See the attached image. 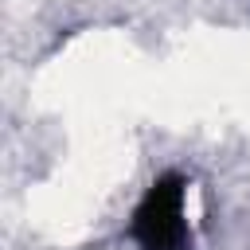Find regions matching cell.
<instances>
[{
	"label": "cell",
	"mask_w": 250,
	"mask_h": 250,
	"mask_svg": "<svg viewBox=\"0 0 250 250\" xmlns=\"http://www.w3.org/2000/svg\"><path fill=\"white\" fill-rule=\"evenodd\" d=\"M129 238L137 250H191L188 227V180L160 172L129 215Z\"/></svg>",
	"instance_id": "obj_1"
}]
</instances>
